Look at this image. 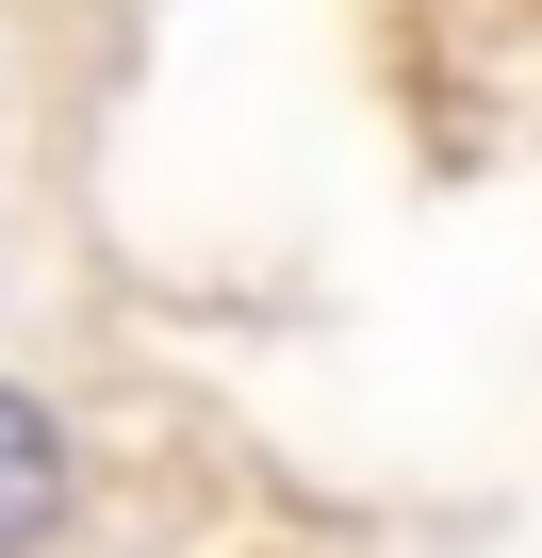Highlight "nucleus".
<instances>
[{
  "label": "nucleus",
  "mask_w": 542,
  "mask_h": 558,
  "mask_svg": "<svg viewBox=\"0 0 542 558\" xmlns=\"http://www.w3.org/2000/svg\"><path fill=\"white\" fill-rule=\"evenodd\" d=\"M67 509H83V460H67L50 395L0 378V558H50V542H67Z\"/></svg>",
  "instance_id": "1"
}]
</instances>
